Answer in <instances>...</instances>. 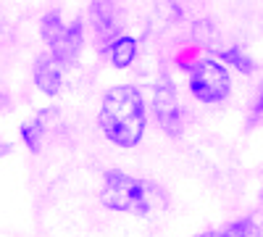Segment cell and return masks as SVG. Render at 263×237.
Segmentation results:
<instances>
[{
  "label": "cell",
  "instance_id": "7a4b0ae2",
  "mask_svg": "<svg viewBox=\"0 0 263 237\" xmlns=\"http://www.w3.org/2000/svg\"><path fill=\"white\" fill-rule=\"evenodd\" d=\"M100 203L116 213L150 216L158 206H163V195L147 179H137L121 169H108L100 187Z\"/></svg>",
  "mask_w": 263,
  "mask_h": 237
},
{
  "label": "cell",
  "instance_id": "30bf717a",
  "mask_svg": "<svg viewBox=\"0 0 263 237\" xmlns=\"http://www.w3.org/2000/svg\"><path fill=\"white\" fill-rule=\"evenodd\" d=\"M218 237H260V229H258L255 222L242 219V222H234L232 227H227Z\"/></svg>",
  "mask_w": 263,
  "mask_h": 237
},
{
  "label": "cell",
  "instance_id": "3957f363",
  "mask_svg": "<svg viewBox=\"0 0 263 237\" xmlns=\"http://www.w3.org/2000/svg\"><path fill=\"white\" fill-rule=\"evenodd\" d=\"M40 34L42 40L50 45V56L55 63H71L82 45H84V34H82V21H71V24H63L61 11H48L40 21Z\"/></svg>",
  "mask_w": 263,
  "mask_h": 237
},
{
  "label": "cell",
  "instance_id": "9c48e42d",
  "mask_svg": "<svg viewBox=\"0 0 263 237\" xmlns=\"http://www.w3.org/2000/svg\"><path fill=\"white\" fill-rule=\"evenodd\" d=\"M42 135H45V121H42V116H37L34 121L21 124V140L27 142V148L32 150V153H40Z\"/></svg>",
  "mask_w": 263,
  "mask_h": 237
},
{
  "label": "cell",
  "instance_id": "52a82bcc",
  "mask_svg": "<svg viewBox=\"0 0 263 237\" xmlns=\"http://www.w3.org/2000/svg\"><path fill=\"white\" fill-rule=\"evenodd\" d=\"M119 8L116 6H111V3H95L92 8H90V21H92V27H95V37H98V42H114L119 34Z\"/></svg>",
  "mask_w": 263,
  "mask_h": 237
},
{
  "label": "cell",
  "instance_id": "8992f818",
  "mask_svg": "<svg viewBox=\"0 0 263 237\" xmlns=\"http://www.w3.org/2000/svg\"><path fill=\"white\" fill-rule=\"evenodd\" d=\"M32 77H34V84L42 95L48 98H55L63 87V71H61V63L53 61L50 53L45 56H37L34 61V69H32Z\"/></svg>",
  "mask_w": 263,
  "mask_h": 237
},
{
  "label": "cell",
  "instance_id": "5b68a950",
  "mask_svg": "<svg viewBox=\"0 0 263 237\" xmlns=\"http://www.w3.org/2000/svg\"><path fill=\"white\" fill-rule=\"evenodd\" d=\"M153 114H156L158 124L166 135L179 137L182 135V108H179V98L174 90L171 79H161L156 93H153Z\"/></svg>",
  "mask_w": 263,
  "mask_h": 237
},
{
  "label": "cell",
  "instance_id": "8fae6325",
  "mask_svg": "<svg viewBox=\"0 0 263 237\" xmlns=\"http://www.w3.org/2000/svg\"><path fill=\"white\" fill-rule=\"evenodd\" d=\"M224 61H229L232 66H237L239 71H245V74H250V71H253V63H250V58H245V56H242V50H239V48L224 50Z\"/></svg>",
  "mask_w": 263,
  "mask_h": 237
},
{
  "label": "cell",
  "instance_id": "6da1fadb",
  "mask_svg": "<svg viewBox=\"0 0 263 237\" xmlns=\"http://www.w3.org/2000/svg\"><path fill=\"white\" fill-rule=\"evenodd\" d=\"M98 126L119 148H135L145 137L147 126V108L145 98L135 84H114L111 90L103 95Z\"/></svg>",
  "mask_w": 263,
  "mask_h": 237
},
{
  "label": "cell",
  "instance_id": "ba28073f",
  "mask_svg": "<svg viewBox=\"0 0 263 237\" xmlns=\"http://www.w3.org/2000/svg\"><path fill=\"white\" fill-rule=\"evenodd\" d=\"M108 58H111L114 69H126L137 58V40L132 34H119L114 42H108Z\"/></svg>",
  "mask_w": 263,
  "mask_h": 237
},
{
  "label": "cell",
  "instance_id": "277c9868",
  "mask_svg": "<svg viewBox=\"0 0 263 237\" xmlns=\"http://www.w3.org/2000/svg\"><path fill=\"white\" fill-rule=\"evenodd\" d=\"M190 93L200 103H221L232 93V77L216 58H197L190 66Z\"/></svg>",
  "mask_w": 263,
  "mask_h": 237
}]
</instances>
